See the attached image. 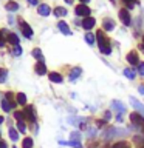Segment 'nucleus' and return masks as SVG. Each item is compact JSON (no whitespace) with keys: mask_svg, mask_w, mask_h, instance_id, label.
Wrapping results in <instances>:
<instances>
[{"mask_svg":"<svg viewBox=\"0 0 144 148\" xmlns=\"http://www.w3.org/2000/svg\"><path fill=\"white\" fill-rule=\"evenodd\" d=\"M96 37H98V43H99V49L102 54H110L111 53V48H110V42L109 39L104 36L102 31H98L96 32Z\"/></svg>","mask_w":144,"mask_h":148,"instance_id":"nucleus-1","label":"nucleus"},{"mask_svg":"<svg viewBox=\"0 0 144 148\" xmlns=\"http://www.w3.org/2000/svg\"><path fill=\"white\" fill-rule=\"evenodd\" d=\"M74 12H76V16H81V17H90V8L87 6V5H78L76 8H74Z\"/></svg>","mask_w":144,"mask_h":148,"instance_id":"nucleus-2","label":"nucleus"},{"mask_svg":"<svg viewBox=\"0 0 144 148\" xmlns=\"http://www.w3.org/2000/svg\"><path fill=\"white\" fill-rule=\"evenodd\" d=\"M119 18H121V22H123L125 26L132 25V17H130V12L127 11V9H121L119 11Z\"/></svg>","mask_w":144,"mask_h":148,"instance_id":"nucleus-3","label":"nucleus"},{"mask_svg":"<svg viewBox=\"0 0 144 148\" xmlns=\"http://www.w3.org/2000/svg\"><path fill=\"white\" fill-rule=\"evenodd\" d=\"M111 108L116 111V116H123L125 113V106L121 100H113L111 102Z\"/></svg>","mask_w":144,"mask_h":148,"instance_id":"nucleus-4","label":"nucleus"},{"mask_svg":"<svg viewBox=\"0 0 144 148\" xmlns=\"http://www.w3.org/2000/svg\"><path fill=\"white\" fill-rule=\"evenodd\" d=\"M20 29H22L23 36H25L26 39H31V37H33V29L30 28V25H28V23H25L23 20H20Z\"/></svg>","mask_w":144,"mask_h":148,"instance_id":"nucleus-5","label":"nucleus"},{"mask_svg":"<svg viewBox=\"0 0 144 148\" xmlns=\"http://www.w3.org/2000/svg\"><path fill=\"white\" fill-rule=\"evenodd\" d=\"M95 23H96V20H95L93 17H85V18L82 20L81 26L84 28V29H87V31H88V29H91V28L95 26Z\"/></svg>","mask_w":144,"mask_h":148,"instance_id":"nucleus-6","label":"nucleus"},{"mask_svg":"<svg viewBox=\"0 0 144 148\" xmlns=\"http://www.w3.org/2000/svg\"><path fill=\"white\" fill-rule=\"evenodd\" d=\"M127 62L130 65H139V57H138L136 51H130V53L127 54Z\"/></svg>","mask_w":144,"mask_h":148,"instance_id":"nucleus-7","label":"nucleus"},{"mask_svg":"<svg viewBox=\"0 0 144 148\" xmlns=\"http://www.w3.org/2000/svg\"><path fill=\"white\" fill-rule=\"evenodd\" d=\"M23 114H25V117H28V120L36 122V116H34V110H33V106H25Z\"/></svg>","mask_w":144,"mask_h":148,"instance_id":"nucleus-8","label":"nucleus"},{"mask_svg":"<svg viewBox=\"0 0 144 148\" xmlns=\"http://www.w3.org/2000/svg\"><path fill=\"white\" fill-rule=\"evenodd\" d=\"M130 120H132L133 123H136V125H141V127H144V119H143V116H141V114H138V113H132V114H130Z\"/></svg>","mask_w":144,"mask_h":148,"instance_id":"nucleus-9","label":"nucleus"},{"mask_svg":"<svg viewBox=\"0 0 144 148\" xmlns=\"http://www.w3.org/2000/svg\"><path fill=\"white\" fill-rule=\"evenodd\" d=\"M37 12H39L40 16H44V17H46V16H50L51 9H50V6H48V5L42 3V5H39V8H37Z\"/></svg>","mask_w":144,"mask_h":148,"instance_id":"nucleus-10","label":"nucleus"},{"mask_svg":"<svg viewBox=\"0 0 144 148\" xmlns=\"http://www.w3.org/2000/svg\"><path fill=\"white\" fill-rule=\"evenodd\" d=\"M130 103L138 110V113H143V116H144V105L141 103V102L136 100V99H133V97H130Z\"/></svg>","mask_w":144,"mask_h":148,"instance_id":"nucleus-11","label":"nucleus"},{"mask_svg":"<svg viewBox=\"0 0 144 148\" xmlns=\"http://www.w3.org/2000/svg\"><path fill=\"white\" fill-rule=\"evenodd\" d=\"M48 77H50V80L54 82V83H62V82H64V77L60 76L59 73H50Z\"/></svg>","mask_w":144,"mask_h":148,"instance_id":"nucleus-12","label":"nucleus"},{"mask_svg":"<svg viewBox=\"0 0 144 148\" xmlns=\"http://www.w3.org/2000/svg\"><path fill=\"white\" fill-rule=\"evenodd\" d=\"M34 69H36V73L39 74V76H44V74L46 73V66H45V63H44V62H37Z\"/></svg>","mask_w":144,"mask_h":148,"instance_id":"nucleus-13","label":"nucleus"},{"mask_svg":"<svg viewBox=\"0 0 144 148\" xmlns=\"http://www.w3.org/2000/svg\"><path fill=\"white\" fill-rule=\"evenodd\" d=\"M57 28L64 32L65 36H70V34H71V29L68 28V25H67L65 22H59V23H57Z\"/></svg>","mask_w":144,"mask_h":148,"instance_id":"nucleus-14","label":"nucleus"},{"mask_svg":"<svg viewBox=\"0 0 144 148\" xmlns=\"http://www.w3.org/2000/svg\"><path fill=\"white\" fill-rule=\"evenodd\" d=\"M81 73H82V69L81 68H73L71 69V73H70V76H68V79H70V80H76V79L79 77V76H81Z\"/></svg>","mask_w":144,"mask_h":148,"instance_id":"nucleus-15","label":"nucleus"},{"mask_svg":"<svg viewBox=\"0 0 144 148\" xmlns=\"http://www.w3.org/2000/svg\"><path fill=\"white\" fill-rule=\"evenodd\" d=\"M102 26H104L105 31H111V29L115 28V22L110 20V18H105V20L102 22Z\"/></svg>","mask_w":144,"mask_h":148,"instance_id":"nucleus-16","label":"nucleus"},{"mask_svg":"<svg viewBox=\"0 0 144 148\" xmlns=\"http://www.w3.org/2000/svg\"><path fill=\"white\" fill-rule=\"evenodd\" d=\"M9 139H11L12 142H17V139H19L17 130H16V128H12V127H9Z\"/></svg>","mask_w":144,"mask_h":148,"instance_id":"nucleus-17","label":"nucleus"},{"mask_svg":"<svg viewBox=\"0 0 144 148\" xmlns=\"http://www.w3.org/2000/svg\"><path fill=\"white\" fill-rule=\"evenodd\" d=\"M8 42H9L11 45L16 46V45H19V37L14 34V32H9V34H8Z\"/></svg>","mask_w":144,"mask_h":148,"instance_id":"nucleus-18","label":"nucleus"},{"mask_svg":"<svg viewBox=\"0 0 144 148\" xmlns=\"http://www.w3.org/2000/svg\"><path fill=\"white\" fill-rule=\"evenodd\" d=\"M54 16L56 17H64V16H67V9L62 8V6H57L54 9Z\"/></svg>","mask_w":144,"mask_h":148,"instance_id":"nucleus-19","label":"nucleus"},{"mask_svg":"<svg viewBox=\"0 0 144 148\" xmlns=\"http://www.w3.org/2000/svg\"><path fill=\"white\" fill-rule=\"evenodd\" d=\"M22 148H33V139L31 137H25V139H23Z\"/></svg>","mask_w":144,"mask_h":148,"instance_id":"nucleus-20","label":"nucleus"},{"mask_svg":"<svg viewBox=\"0 0 144 148\" xmlns=\"http://www.w3.org/2000/svg\"><path fill=\"white\" fill-rule=\"evenodd\" d=\"M11 108H12V105L9 103V102H8L6 99H2V110L8 113V111H11Z\"/></svg>","mask_w":144,"mask_h":148,"instance_id":"nucleus-21","label":"nucleus"},{"mask_svg":"<svg viewBox=\"0 0 144 148\" xmlns=\"http://www.w3.org/2000/svg\"><path fill=\"white\" fill-rule=\"evenodd\" d=\"M85 42H87L88 45H93V43L96 42V37L93 36L91 32H87V34H85Z\"/></svg>","mask_w":144,"mask_h":148,"instance_id":"nucleus-22","label":"nucleus"},{"mask_svg":"<svg viewBox=\"0 0 144 148\" xmlns=\"http://www.w3.org/2000/svg\"><path fill=\"white\" fill-rule=\"evenodd\" d=\"M6 79H8V71L3 68H0V83H5Z\"/></svg>","mask_w":144,"mask_h":148,"instance_id":"nucleus-23","label":"nucleus"},{"mask_svg":"<svg viewBox=\"0 0 144 148\" xmlns=\"http://www.w3.org/2000/svg\"><path fill=\"white\" fill-rule=\"evenodd\" d=\"M6 9H8V11H17V9H19V5L16 3V2H8L6 3Z\"/></svg>","mask_w":144,"mask_h":148,"instance_id":"nucleus-24","label":"nucleus"},{"mask_svg":"<svg viewBox=\"0 0 144 148\" xmlns=\"http://www.w3.org/2000/svg\"><path fill=\"white\" fill-rule=\"evenodd\" d=\"M124 74H125V77H129L130 80H132V79H135V76H136V74H135V71L132 68H127V69H124Z\"/></svg>","mask_w":144,"mask_h":148,"instance_id":"nucleus-25","label":"nucleus"},{"mask_svg":"<svg viewBox=\"0 0 144 148\" xmlns=\"http://www.w3.org/2000/svg\"><path fill=\"white\" fill-rule=\"evenodd\" d=\"M17 103H19V105H25V103H26V96L23 94V92L17 94Z\"/></svg>","mask_w":144,"mask_h":148,"instance_id":"nucleus-26","label":"nucleus"},{"mask_svg":"<svg viewBox=\"0 0 144 148\" xmlns=\"http://www.w3.org/2000/svg\"><path fill=\"white\" fill-rule=\"evenodd\" d=\"M33 56L39 60V62H44V57H42V53H40V49H33Z\"/></svg>","mask_w":144,"mask_h":148,"instance_id":"nucleus-27","label":"nucleus"},{"mask_svg":"<svg viewBox=\"0 0 144 148\" xmlns=\"http://www.w3.org/2000/svg\"><path fill=\"white\" fill-rule=\"evenodd\" d=\"M14 117H16V120H19V122H23V120H25V114L20 113V111H16V113H14Z\"/></svg>","mask_w":144,"mask_h":148,"instance_id":"nucleus-28","label":"nucleus"},{"mask_svg":"<svg viewBox=\"0 0 144 148\" xmlns=\"http://www.w3.org/2000/svg\"><path fill=\"white\" fill-rule=\"evenodd\" d=\"M111 148H130V145L127 142H118V143H115Z\"/></svg>","mask_w":144,"mask_h":148,"instance_id":"nucleus-29","label":"nucleus"},{"mask_svg":"<svg viewBox=\"0 0 144 148\" xmlns=\"http://www.w3.org/2000/svg\"><path fill=\"white\" fill-rule=\"evenodd\" d=\"M17 130H19L20 133L25 134V133H26V125L23 123V122H19V123H17Z\"/></svg>","mask_w":144,"mask_h":148,"instance_id":"nucleus-30","label":"nucleus"},{"mask_svg":"<svg viewBox=\"0 0 144 148\" xmlns=\"http://www.w3.org/2000/svg\"><path fill=\"white\" fill-rule=\"evenodd\" d=\"M71 140L81 142V133H78V131H73V133H71Z\"/></svg>","mask_w":144,"mask_h":148,"instance_id":"nucleus-31","label":"nucleus"},{"mask_svg":"<svg viewBox=\"0 0 144 148\" xmlns=\"http://www.w3.org/2000/svg\"><path fill=\"white\" fill-rule=\"evenodd\" d=\"M11 53H12V56H20V54H22V48H20L19 45H16V46L12 48Z\"/></svg>","mask_w":144,"mask_h":148,"instance_id":"nucleus-32","label":"nucleus"},{"mask_svg":"<svg viewBox=\"0 0 144 148\" xmlns=\"http://www.w3.org/2000/svg\"><path fill=\"white\" fill-rule=\"evenodd\" d=\"M124 3L127 5L129 8H133L135 6V0H124Z\"/></svg>","mask_w":144,"mask_h":148,"instance_id":"nucleus-33","label":"nucleus"},{"mask_svg":"<svg viewBox=\"0 0 144 148\" xmlns=\"http://www.w3.org/2000/svg\"><path fill=\"white\" fill-rule=\"evenodd\" d=\"M138 73L141 74V76H144V63H139L138 65Z\"/></svg>","mask_w":144,"mask_h":148,"instance_id":"nucleus-34","label":"nucleus"},{"mask_svg":"<svg viewBox=\"0 0 144 148\" xmlns=\"http://www.w3.org/2000/svg\"><path fill=\"white\" fill-rule=\"evenodd\" d=\"M110 116H111L110 111H105V113H104V117H105V119H110Z\"/></svg>","mask_w":144,"mask_h":148,"instance_id":"nucleus-35","label":"nucleus"},{"mask_svg":"<svg viewBox=\"0 0 144 148\" xmlns=\"http://www.w3.org/2000/svg\"><path fill=\"white\" fill-rule=\"evenodd\" d=\"M28 3H30V5H34V6H36V5H37V0H28Z\"/></svg>","mask_w":144,"mask_h":148,"instance_id":"nucleus-36","label":"nucleus"},{"mask_svg":"<svg viewBox=\"0 0 144 148\" xmlns=\"http://www.w3.org/2000/svg\"><path fill=\"white\" fill-rule=\"evenodd\" d=\"M138 91L141 92V94H144V85H141V86H139V88H138Z\"/></svg>","mask_w":144,"mask_h":148,"instance_id":"nucleus-37","label":"nucleus"},{"mask_svg":"<svg viewBox=\"0 0 144 148\" xmlns=\"http://www.w3.org/2000/svg\"><path fill=\"white\" fill-rule=\"evenodd\" d=\"M79 2H81L82 5H85V3H88V2H90V0H79Z\"/></svg>","mask_w":144,"mask_h":148,"instance_id":"nucleus-38","label":"nucleus"},{"mask_svg":"<svg viewBox=\"0 0 144 148\" xmlns=\"http://www.w3.org/2000/svg\"><path fill=\"white\" fill-rule=\"evenodd\" d=\"M141 49L144 51V37H143V40H141Z\"/></svg>","mask_w":144,"mask_h":148,"instance_id":"nucleus-39","label":"nucleus"},{"mask_svg":"<svg viewBox=\"0 0 144 148\" xmlns=\"http://www.w3.org/2000/svg\"><path fill=\"white\" fill-rule=\"evenodd\" d=\"M65 2H67L68 5H71V3H73V0H65Z\"/></svg>","mask_w":144,"mask_h":148,"instance_id":"nucleus-40","label":"nucleus"}]
</instances>
